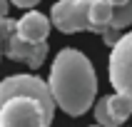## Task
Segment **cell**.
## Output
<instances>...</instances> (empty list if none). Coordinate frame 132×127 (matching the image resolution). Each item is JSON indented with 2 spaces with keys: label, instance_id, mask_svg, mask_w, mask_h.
<instances>
[{
  "label": "cell",
  "instance_id": "1",
  "mask_svg": "<svg viewBox=\"0 0 132 127\" xmlns=\"http://www.w3.org/2000/svg\"><path fill=\"white\" fill-rule=\"evenodd\" d=\"M55 107L50 85L37 75L0 80V127H50Z\"/></svg>",
  "mask_w": 132,
  "mask_h": 127
},
{
  "label": "cell",
  "instance_id": "2",
  "mask_svg": "<svg viewBox=\"0 0 132 127\" xmlns=\"http://www.w3.org/2000/svg\"><path fill=\"white\" fill-rule=\"evenodd\" d=\"M47 85H50L55 105L70 117L85 115L97 95L95 67L90 57L77 47H62L55 55Z\"/></svg>",
  "mask_w": 132,
  "mask_h": 127
},
{
  "label": "cell",
  "instance_id": "3",
  "mask_svg": "<svg viewBox=\"0 0 132 127\" xmlns=\"http://www.w3.org/2000/svg\"><path fill=\"white\" fill-rule=\"evenodd\" d=\"M0 45H3L5 57L15 60V62H25L30 70H37L47 57V43H40V45L25 43L18 35V20H13V18L0 20Z\"/></svg>",
  "mask_w": 132,
  "mask_h": 127
},
{
  "label": "cell",
  "instance_id": "4",
  "mask_svg": "<svg viewBox=\"0 0 132 127\" xmlns=\"http://www.w3.org/2000/svg\"><path fill=\"white\" fill-rule=\"evenodd\" d=\"M107 75H110V85L115 87V92L132 100V30L120 35L117 45L110 50Z\"/></svg>",
  "mask_w": 132,
  "mask_h": 127
},
{
  "label": "cell",
  "instance_id": "5",
  "mask_svg": "<svg viewBox=\"0 0 132 127\" xmlns=\"http://www.w3.org/2000/svg\"><path fill=\"white\" fill-rule=\"evenodd\" d=\"M90 5L92 0H57L50 10V22L65 35L90 30Z\"/></svg>",
  "mask_w": 132,
  "mask_h": 127
},
{
  "label": "cell",
  "instance_id": "6",
  "mask_svg": "<svg viewBox=\"0 0 132 127\" xmlns=\"http://www.w3.org/2000/svg\"><path fill=\"white\" fill-rule=\"evenodd\" d=\"M50 18L43 13H35V10H30V13H25L18 20V35L25 40V43L30 45H40L47 40V35H50Z\"/></svg>",
  "mask_w": 132,
  "mask_h": 127
},
{
  "label": "cell",
  "instance_id": "7",
  "mask_svg": "<svg viewBox=\"0 0 132 127\" xmlns=\"http://www.w3.org/2000/svg\"><path fill=\"white\" fill-rule=\"evenodd\" d=\"M112 13H115V7L107 0H92V5H90V32L105 35L110 30Z\"/></svg>",
  "mask_w": 132,
  "mask_h": 127
},
{
  "label": "cell",
  "instance_id": "8",
  "mask_svg": "<svg viewBox=\"0 0 132 127\" xmlns=\"http://www.w3.org/2000/svg\"><path fill=\"white\" fill-rule=\"evenodd\" d=\"M107 110H110V120H112V125L120 127L122 122H125L127 117L132 115V100L125 95H110L107 97Z\"/></svg>",
  "mask_w": 132,
  "mask_h": 127
},
{
  "label": "cell",
  "instance_id": "9",
  "mask_svg": "<svg viewBox=\"0 0 132 127\" xmlns=\"http://www.w3.org/2000/svg\"><path fill=\"white\" fill-rule=\"evenodd\" d=\"M132 22V3H127V5H120L115 7V13H112V22H110V30H125L127 25Z\"/></svg>",
  "mask_w": 132,
  "mask_h": 127
},
{
  "label": "cell",
  "instance_id": "10",
  "mask_svg": "<svg viewBox=\"0 0 132 127\" xmlns=\"http://www.w3.org/2000/svg\"><path fill=\"white\" fill-rule=\"evenodd\" d=\"M95 120L100 127H115L110 120V110H107V97H102V100H97L95 105Z\"/></svg>",
  "mask_w": 132,
  "mask_h": 127
},
{
  "label": "cell",
  "instance_id": "11",
  "mask_svg": "<svg viewBox=\"0 0 132 127\" xmlns=\"http://www.w3.org/2000/svg\"><path fill=\"white\" fill-rule=\"evenodd\" d=\"M102 40H105V43H107V45H112V47H115L120 37H117V32H115V30H107V32H105V35H102Z\"/></svg>",
  "mask_w": 132,
  "mask_h": 127
},
{
  "label": "cell",
  "instance_id": "12",
  "mask_svg": "<svg viewBox=\"0 0 132 127\" xmlns=\"http://www.w3.org/2000/svg\"><path fill=\"white\" fill-rule=\"evenodd\" d=\"M10 3H13L15 7H35L40 0H10Z\"/></svg>",
  "mask_w": 132,
  "mask_h": 127
},
{
  "label": "cell",
  "instance_id": "13",
  "mask_svg": "<svg viewBox=\"0 0 132 127\" xmlns=\"http://www.w3.org/2000/svg\"><path fill=\"white\" fill-rule=\"evenodd\" d=\"M7 10H10V0H0V20L7 18Z\"/></svg>",
  "mask_w": 132,
  "mask_h": 127
},
{
  "label": "cell",
  "instance_id": "14",
  "mask_svg": "<svg viewBox=\"0 0 132 127\" xmlns=\"http://www.w3.org/2000/svg\"><path fill=\"white\" fill-rule=\"evenodd\" d=\"M112 7H120V5H127V3H132V0H107Z\"/></svg>",
  "mask_w": 132,
  "mask_h": 127
},
{
  "label": "cell",
  "instance_id": "15",
  "mask_svg": "<svg viewBox=\"0 0 132 127\" xmlns=\"http://www.w3.org/2000/svg\"><path fill=\"white\" fill-rule=\"evenodd\" d=\"M87 127H100V125H87Z\"/></svg>",
  "mask_w": 132,
  "mask_h": 127
},
{
  "label": "cell",
  "instance_id": "16",
  "mask_svg": "<svg viewBox=\"0 0 132 127\" xmlns=\"http://www.w3.org/2000/svg\"><path fill=\"white\" fill-rule=\"evenodd\" d=\"M0 55H3V45H0Z\"/></svg>",
  "mask_w": 132,
  "mask_h": 127
}]
</instances>
